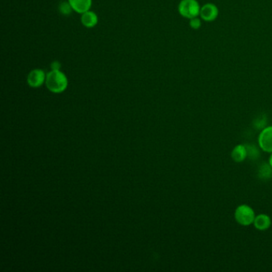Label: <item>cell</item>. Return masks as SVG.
<instances>
[{
    "label": "cell",
    "mask_w": 272,
    "mask_h": 272,
    "mask_svg": "<svg viewBox=\"0 0 272 272\" xmlns=\"http://www.w3.org/2000/svg\"><path fill=\"white\" fill-rule=\"evenodd\" d=\"M46 85L52 93L59 94L65 91L68 86L67 77L61 70H51L46 74Z\"/></svg>",
    "instance_id": "obj_1"
},
{
    "label": "cell",
    "mask_w": 272,
    "mask_h": 272,
    "mask_svg": "<svg viewBox=\"0 0 272 272\" xmlns=\"http://www.w3.org/2000/svg\"><path fill=\"white\" fill-rule=\"evenodd\" d=\"M235 219L242 226H249L255 220V214L252 208L247 205L238 206L235 211Z\"/></svg>",
    "instance_id": "obj_2"
},
{
    "label": "cell",
    "mask_w": 272,
    "mask_h": 272,
    "mask_svg": "<svg viewBox=\"0 0 272 272\" xmlns=\"http://www.w3.org/2000/svg\"><path fill=\"white\" fill-rule=\"evenodd\" d=\"M200 9L196 0H181L178 6L179 13L186 19H192L200 16Z\"/></svg>",
    "instance_id": "obj_3"
},
{
    "label": "cell",
    "mask_w": 272,
    "mask_h": 272,
    "mask_svg": "<svg viewBox=\"0 0 272 272\" xmlns=\"http://www.w3.org/2000/svg\"><path fill=\"white\" fill-rule=\"evenodd\" d=\"M259 146L266 152H272V126L265 127L260 132L258 138Z\"/></svg>",
    "instance_id": "obj_4"
},
{
    "label": "cell",
    "mask_w": 272,
    "mask_h": 272,
    "mask_svg": "<svg viewBox=\"0 0 272 272\" xmlns=\"http://www.w3.org/2000/svg\"><path fill=\"white\" fill-rule=\"evenodd\" d=\"M46 74L42 69H35L29 73L27 83L33 88L40 87L46 83Z\"/></svg>",
    "instance_id": "obj_5"
},
{
    "label": "cell",
    "mask_w": 272,
    "mask_h": 272,
    "mask_svg": "<svg viewBox=\"0 0 272 272\" xmlns=\"http://www.w3.org/2000/svg\"><path fill=\"white\" fill-rule=\"evenodd\" d=\"M217 7L213 3H207L200 9V16L206 22H211L216 20L218 16Z\"/></svg>",
    "instance_id": "obj_6"
},
{
    "label": "cell",
    "mask_w": 272,
    "mask_h": 272,
    "mask_svg": "<svg viewBox=\"0 0 272 272\" xmlns=\"http://www.w3.org/2000/svg\"><path fill=\"white\" fill-rule=\"evenodd\" d=\"M73 10L77 13L83 14L90 10L92 0H68Z\"/></svg>",
    "instance_id": "obj_7"
},
{
    "label": "cell",
    "mask_w": 272,
    "mask_h": 272,
    "mask_svg": "<svg viewBox=\"0 0 272 272\" xmlns=\"http://www.w3.org/2000/svg\"><path fill=\"white\" fill-rule=\"evenodd\" d=\"M81 22L86 28H93L98 24V17L95 12L89 10L85 13L82 14Z\"/></svg>",
    "instance_id": "obj_8"
},
{
    "label": "cell",
    "mask_w": 272,
    "mask_h": 272,
    "mask_svg": "<svg viewBox=\"0 0 272 272\" xmlns=\"http://www.w3.org/2000/svg\"><path fill=\"white\" fill-rule=\"evenodd\" d=\"M253 224L257 230L265 231L272 225V219L266 214H259V216H255Z\"/></svg>",
    "instance_id": "obj_9"
},
{
    "label": "cell",
    "mask_w": 272,
    "mask_h": 272,
    "mask_svg": "<svg viewBox=\"0 0 272 272\" xmlns=\"http://www.w3.org/2000/svg\"><path fill=\"white\" fill-rule=\"evenodd\" d=\"M231 159L236 163L243 162L248 157L246 146L244 145H238L235 146L231 151Z\"/></svg>",
    "instance_id": "obj_10"
},
{
    "label": "cell",
    "mask_w": 272,
    "mask_h": 272,
    "mask_svg": "<svg viewBox=\"0 0 272 272\" xmlns=\"http://www.w3.org/2000/svg\"><path fill=\"white\" fill-rule=\"evenodd\" d=\"M258 176L262 181H268L272 178V168L270 164L264 163L259 166Z\"/></svg>",
    "instance_id": "obj_11"
},
{
    "label": "cell",
    "mask_w": 272,
    "mask_h": 272,
    "mask_svg": "<svg viewBox=\"0 0 272 272\" xmlns=\"http://www.w3.org/2000/svg\"><path fill=\"white\" fill-rule=\"evenodd\" d=\"M245 146H246L247 153H248V157L249 159L255 161L259 158L260 153H259V149L254 145H247Z\"/></svg>",
    "instance_id": "obj_12"
},
{
    "label": "cell",
    "mask_w": 272,
    "mask_h": 272,
    "mask_svg": "<svg viewBox=\"0 0 272 272\" xmlns=\"http://www.w3.org/2000/svg\"><path fill=\"white\" fill-rule=\"evenodd\" d=\"M59 12L64 16H69L71 15L73 10L69 2H63L60 3L59 7Z\"/></svg>",
    "instance_id": "obj_13"
},
{
    "label": "cell",
    "mask_w": 272,
    "mask_h": 272,
    "mask_svg": "<svg viewBox=\"0 0 272 272\" xmlns=\"http://www.w3.org/2000/svg\"><path fill=\"white\" fill-rule=\"evenodd\" d=\"M190 26L192 27V29H195V30H197V29L200 28V26H201V21H200V19L198 18H192L190 20L189 22Z\"/></svg>",
    "instance_id": "obj_14"
},
{
    "label": "cell",
    "mask_w": 272,
    "mask_h": 272,
    "mask_svg": "<svg viewBox=\"0 0 272 272\" xmlns=\"http://www.w3.org/2000/svg\"><path fill=\"white\" fill-rule=\"evenodd\" d=\"M50 67H51L52 70H60V68H61V63L58 61L54 62V63H52L51 65H50Z\"/></svg>",
    "instance_id": "obj_15"
},
{
    "label": "cell",
    "mask_w": 272,
    "mask_h": 272,
    "mask_svg": "<svg viewBox=\"0 0 272 272\" xmlns=\"http://www.w3.org/2000/svg\"><path fill=\"white\" fill-rule=\"evenodd\" d=\"M269 164H270V166H272V155H271L270 158H269Z\"/></svg>",
    "instance_id": "obj_16"
}]
</instances>
